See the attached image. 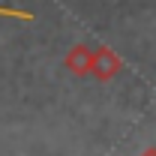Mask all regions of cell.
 <instances>
[{
    "instance_id": "obj_1",
    "label": "cell",
    "mask_w": 156,
    "mask_h": 156,
    "mask_svg": "<svg viewBox=\"0 0 156 156\" xmlns=\"http://www.w3.org/2000/svg\"><path fill=\"white\" fill-rule=\"evenodd\" d=\"M0 15H12V18H30V12H18V9H9V6H0Z\"/></svg>"
}]
</instances>
